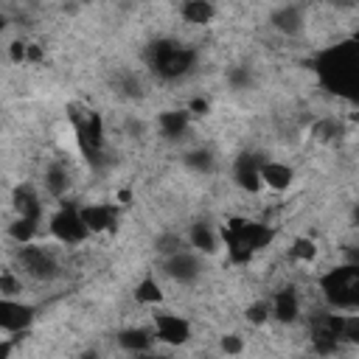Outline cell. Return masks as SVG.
I'll return each instance as SVG.
<instances>
[{
	"mask_svg": "<svg viewBox=\"0 0 359 359\" xmlns=\"http://www.w3.org/2000/svg\"><path fill=\"white\" fill-rule=\"evenodd\" d=\"M166 273H169V278H174V281H180V284H194L197 278H199V259L194 256V253H177V256H171V259H166Z\"/></svg>",
	"mask_w": 359,
	"mask_h": 359,
	"instance_id": "10",
	"label": "cell"
},
{
	"mask_svg": "<svg viewBox=\"0 0 359 359\" xmlns=\"http://www.w3.org/2000/svg\"><path fill=\"white\" fill-rule=\"evenodd\" d=\"M213 15H216V9L208 0H188V3H183V17L188 23H211Z\"/></svg>",
	"mask_w": 359,
	"mask_h": 359,
	"instance_id": "19",
	"label": "cell"
},
{
	"mask_svg": "<svg viewBox=\"0 0 359 359\" xmlns=\"http://www.w3.org/2000/svg\"><path fill=\"white\" fill-rule=\"evenodd\" d=\"M230 84L236 90H247L253 84V73L247 68H236V70H230Z\"/></svg>",
	"mask_w": 359,
	"mask_h": 359,
	"instance_id": "28",
	"label": "cell"
},
{
	"mask_svg": "<svg viewBox=\"0 0 359 359\" xmlns=\"http://www.w3.org/2000/svg\"><path fill=\"white\" fill-rule=\"evenodd\" d=\"M314 70L326 90L359 104V43H342L317 56Z\"/></svg>",
	"mask_w": 359,
	"mask_h": 359,
	"instance_id": "1",
	"label": "cell"
},
{
	"mask_svg": "<svg viewBox=\"0 0 359 359\" xmlns=\"http://www.w3.org/2000/svg\"><path fill=\"white\" fill-rule=\"evenodd\" d=\"M34 320V309L31 306H23L12 298H3L0 300V328L6 334H17V331H26Z\"/></svg>",
	"mask_w": 359,
	"mask_h": 359,
	"instance_id": "7",
	"label": "cell"
},
{
	"mask_svg": "<svg viewBox=\"0 0 359 359\" xmlns=\"http://www.w3.org/2000/svg\"><path fill=\"white\" fill-rule=\"evenodd\" d=\"M188 242H191V247L194 250H199V253H216V236H213V230H211V224L208 222H197V224H191V233H188Z\"/></svg>",
	"mask_w": 359,
	"mask_h": 359,
	"instance_id": "17",
	"label": "cell"
},
{
	"mask_svg": "<svg viewBox=\"0 0 359 359\" xmlns=\"http://www.w3.org/2000/svg\"><path fill=\"white\" fill-rule=\"evenodd\" d=\"M185 166L197 174H211L213 171V155L208 149H194L185 155Z\"/></svg>",
	"mask_w": 359,
	"mask_h": 359,
	"instance_id": "21",
	"label": "cell"
},
{
	"mask_svg": "<svg viewBox=\"0 0 359 359\" xmlns=\"http://www.w3.org/2000/svg\"><path fill=\"white\" fill-rule=\"evenodd\" d=\"M158 253H163L166 259H171L177 253H185V242H183L180 236H174V233H166V236L158 238Z\"/></svg>",
	"mask_w": 359,
	"mask_h": 359,
	"instance_id": "25",
	"label": "cell"
},
{
	"mask_svg": "<svg viewBox=\"0 0 359 359\" xmlns=\"http://www.w3.org/2000/svg\"><path fill=\"white\" fill-rule=\"evenodd\" d=\"M135 300H138V303H160V300H163L160 284H158L155 278H144V281L135 287Z\"/></svg>",
	"mask_w": 359,
	"mask_h": 359,
	"instance_id": "22",
	"label": "cell"
},
{
	"mask_svg": "<svg viewBox=\"0 0 359 359\" xmlns=\"http://www.w3.org/2000/svg\"><path fill=\"white\" fill-rule=\"evenodd\" d=\"M320 289L326 292L331 306L359 312V267L356 264H345L339 270L326 273L320 281Z\"/></svg>",
	"mask_w": 359,
	"mask_h": 359,
	"instance_id": "3",
	"label": "cell"
},
{
	"mask_svg": "<svg viewBox=\"0 0 359 359\" xmlns=\"http://www.w3.org/2000/svg\"><path fill=\"white\" fill-rule=\"evenodd\" d=\"M342 339L345 342H359V314H345V320H342Z\"/></svg>",
	"mask_w": 359,
	"mask_h": 359,
	"instance_id": "27",
	"label": "cell"
},
{
	"mask_svg": "<svg viewBox=\"0 0 359 359\" xmlns=\"http://www.w3.org/2000/svg\"><path fill=\"white\" fill-rule=\"evenodd\" d=\"M224 245H227V253H230V259L236 261V264H247L250 261V256H253V250L250 247H245L238 238L230 233V230H224Z\"/></svg>",
	"mask_w": 359,
	"mask_h": 359,
	"instance_id": "23",
	"label": "cell"
},
{
	"mask_svg": "<svg viewBox=\"0 0 359 359\" xmlns=\"http://www.w3.org/2000/svg\"><path fill=\"white\" fill-rule=\"evenodd\" d=\"M273 26L281 34H298L303 29V9L300 6H281L273 15Z\"/></svg>",
	"mask_w": 359,
	"mask_h": 359,
	"instance_id": "14",
	"label": "cell"
},
{
	"mask_svg": "<svg viewBox=\"0 0 359 359\" xmlns=\"http://www.w3.org/2000/svg\"><path fill=\"white\" fill-rule=\"evenodd\" d=\"M68 185H70V180H68V171L62 166H51L45 171V188L51 197H62L68 191Z\"/></svg>",
	"mask_w": 359,
	"mask_h": 359,
	"instance_id": "20",
	"label": "cell"
},
{
	"mask_svg": "<svg viewBox=\"0 0 359 359\" xmlns=\"http://www.w3.org/2000/svg\"><path fill=\"white\" fill-rule=\"evenodd\" d=\"M26 59H34V62H40L43 59V51L40 48H34V45H29V56Z\"/></svg>",
	"mask_w": 359,
	"mask_h": 359,
	"instance_id": "36",
	"label": "cell"
},
{
	"mask_svg": "<svg viewBox=\"0 0 359 359\" xmlns=\"http://www.w3.org/2000/svg\"><path fill=\"white\" fill-rule=\"evenodd\" d=\"M188 112L205 115V112H208V101H205V98H194V101H191V107H188Z\"/></svg>",
	"mask_w": 359,
	"mask_h": 359,
	"instance_id": "34",
	"label": "cell"
},
{
	"mask_svg": "<svg viewBox=\"0 0 359 359\" xmlns=\"http://www.w3.org/2000/svg\"><path fill=\"white\" fill-rule=\"evenodd\" d=\"M292 169L284 166V163H275V160H264L261 166V183L270 185L273 191H287L292 185Z\"/></svg>",
	"mask_w": 359,
	"mask_h": 359,
	"instance_id": "12",
	"label": "cell"
},
{
	"mask_svg": "<svg viewBox=\"0 0 359 359\" xmlns=\"http://www.w3.org/2000/svg\"><path fill=\"white\" fill-rule=\"evenodd\" d=\"M144 56H146V65L166 82H177L188 76L197 65V54L177 40H155Z\"/></svg>",
	"mask_w": 359,
	"mask_h": 359,
	"instance_id": "2",
	"label": "cell"
},
{
	"mask_svg": "<svg viewBox=\"0 0 359 359\" xmlns=\"http://www.w3.org/2000/svg\"><path fill=\"white\" fill-rule=\"evenodd\" d=\"M188 118H191V112L188 109H169V112H163L160 118H158V127H160V132L166 135V138H180L185 130H188Z\"/></svg>",
	"mask_w": 359,
	"mask_h": 359,
	"instance_id": "13",
	"label": "cell"
},
{
	"mask_svg": "<svg viewBox=\"0 0 359 359\" xmlns=\"http://www.w3.org/2000/svg\"><path fill=\"white\" fill-rule=\"evenodd\" d=\"M353 40H356V43H359V31H356V37H353Z\"/></svg>",
	"mask_w": 359,
	"mask_h": 359,
	"instance_id": "40",
	"label": "cell"
},
{
	"mask_svg": "<svg viewBox=\"0 0 359 359\" xmlns=\"http://www.w3.org/2000/svg\"><path fill=\"white\" fill-rule=\"evenodd\" d=\"M353 219H356V224H359V205H356V211H353Z\"/></svg>",
	"mask_w": 359,
	"mask_h": 359,
	"instance_id": "39",
	"label": "cell"
},
{
	"mask_svg": "<svg viewBox=\"0 0 359 359\" xmlns=\"http://www.w3.org/2000/svg\"><path fill=\"white\" fill-rule=\"evenodd\" d=\"M15 205L20 211L23 219H31V222H40V213H43V205L37 199V194L31 191V185H20L15 191Z\"/></svg>",
	"mask_w": 359,
	"mask_h": 359,
	"instance_id": "15",
	"label": "cell"
},
{
	"mask_svg": "<svg viewBox=\"0 0 359 359\" xmlns=\"http://www.w3.org/2000/svg\"><path fill=\"white\" fill-rule=\"evenodd\" d=\"M261 166L264 160L256 158V155H242L236 160L233 166V180L238 188H245V191H259L264 183H261Z\"/></svg>",
	"mask_w": 359,
	"mask_h": 359,
	"instance_id": "8",
	"label": "cell"
},
{
	"mask_svg": "<svg viewBox=\"0 0 359 359\" xmlns=\"http://www.w3.org/2000/svg\"><path fill=\"white\" fill-rule=\"evenodd\" d=\"M295 261H314V256H317V247H314V242L312 238H298V242L292 245V253H289Z\"/></svg>",
	"mask_w": 359,
	"mask_h": 359,
	"instance_id": "26",
	"label": "cell"
},
{
	"mask_svg": "<svg viewBox=\"0 0 359 359\" xmlns=\"http://www.w3.org/2000/svg\"><path fill=\"white\" fill-rule=\"evenodd\" d=\"M155 328H158V337L169 345H183L191 337L188 320H183L177 314H155Z\"/></svg>",
	"mask_w": 359,
	"mask_h": 359,
	"instance_id": "9",
	"label": "cell"
},
{
	"mask_svg": "<svg viewBox=\"0 0 359 359\" xmlns=\"http://www.w3.org/2000/svg\"><path fill=\"white\" fill-rule=\"evenodd\" d=\"M242 348H245V342H242V337H238V334H227V337H222V351H224V353L236 356V353H242Z\"/></svg>",
	"mask_w": 359,
	"mask_h": 359,
	"instance_id": "31",
	"label": "cell"
},
{
	"mask_svg": "<svg viewBox=\"0 0 359 359\" xmlns=\"http://www.w3.org/2000/svg\"><path fill=\"white\" fill-rule=\"evenodd\" d=\"M51 233L65 245H79L87 238L90 227L84 224L82 219V208H73V205H65L54 219H51Z\"/></svg>",
	"mask_w": 359,
	"mask_h": 359,
	"instance_id": "4",
	"label": "cell"
},
{
	"mask_svg": "<svg viewBox=\"0 0 359 359\" xmlns=\"http://www.w3.org/2000/svg\"><path fill=\"white\" fill-rule=\"evenodd\" d=\"M17 261H20V267H23L31 278H37V281H51V278L59 273L56 259H54L45 247H31V245H26V247L17 253Z\"/></svg>",
	"mask_w": 359,
	"mask_h": 359,
	"instance_id": "5",
	"label": "cell"
},
{
	"mask_svg": "<svg viewBox=\"0 0 359 359\" xmlns=\"http://www.w3.org/2000/svg\"><path fill=\"white\" fill-rule=\"evenodd\" d=\"M23 287H20V281L6 270L3 275H0V292H3V298H15L17 292H20Z\"/></svg>",
	"mask_w": 359,
	"mask_h": 359,
	"instance_id": "29",
	"label": "cell"
},
{
	"mask_svg": "<svg viewBox=\"0 0 359 359\" xmlns=\"http://www.w3.org/2000/svg\"><path fill=\"white\" fill-rule=\"evenodd\" d=\"M227 230H230V233H233V236H236L245 247H250L253 253H256V250H261V247H267V245L273 242V230H270V227H264V224H259V222L233 219Z\"/></svg>",
	"mask_w": 359,
	"mask_h": 359,
	"instance_id": "6",
	"label": "cell"
},
{
	"mask_svg": "<svg viewBox=\"0 0 359 359\" xmlns=\"http://www.w3.org/2000/svg\"><path fill=\"white\" fill-rule=\"evenodd\" d=\"M267 317H270V303H264V300L247 309V320H250V323H264Z\"/></svg>",
	"mask_w": 359,
	"mask_h": 359,
	"instance_id": "32",
	"label": "cell"
},
{
	"mask_svg": "<svg viewBox=\"0 0 359 359\" xmlns=\"http://www.w3.org/2000/svg\"><path fill=\"white\" fill-rule=\"evenodd\" d=\"M82 359H98V356H96V353H84Z\"/></svg>",
	"mask_w": 359,
	"mask_h": 359,
	"instance_id": "38",
	"label": "cell"
},
{
	"mask_svg": "<svg viewBox=\"0 0 359 359\" xmlns=\"http://www.w3.org/2000/svg\"><path fill=\"white\" fill-rule=\"evenodd\" d=\"M29 56V45L23 43H12V62H23Z\"/></svg>",
	"mask_w": 359,
	"mask_h": 359,
	"instance_id": "33",
	"label": "cell"
},
{
	"mask_svg": "<svg viewBox=\"0 0 359 359\" xmlns=\"http://www.w3.org/2000/svg\"><path fill=\"white\" fill-rule=\"evenodd\" d=\"M82 219L90 227V233H96V230H115L118 213H115L112 205H90V208H82Z\"/></svg>",
	"mask_w": 359,
	"mask_h": 359,
	"instance_id": "11",
	"label": "cell"
},
{
	"mask_svg": "<svg viewBox=\"0 0 359 359\" xmlns=\"http://www.w3.org/2000/svg\"><path fill=\"white\" fill-rule=\"evenodd\" d=\"M9 353H12V337H6L3 345H0V359H9Z\"/></svg>",
	"mask_w": 359,
	"mask_h": 359,
	"instance_id": "35",
	"label": "cell"
},
{
	"mask_svg": "<svg viewBox=\"0 0 359 359\" xmlns=\"http://www.w3.org/2000/svg\"><path fill=\"white\" fill-rule=\"evenodd\" d=\"M118 342H121V348H127L132 353H146L152 348V337L144 328H127V331H121V334H118Z\"/></svg>",
	"mask_w": 359,
	"mask_h": 359,
	"instance_id": "18",
	"label": "cell"
},
{
	"mask_svg": "<svg viewBox=\"0 0 359 359\" xmlns=\"http://www.w3.org/2000/svg\"><path fill=\"white\" fill-rule=\"evenodd\" d=\"M314 135L323 138V141H331V138L342 135V127H339L337 121H320V124L314 127Z\"/></svg>",
	"mask_w": 359,
	"mask_h": 359,
	"instance_id": "30",
	"label": "cell"
},
{
	"mask_svg": "<svg viewBox=\"0 0 359 359\" xmlns=\"http://www.w3.org/2000/svg\"><path fill=\"white\" fill-rule=\"evenodd\" d=\"M138 359H166V356H152V353H141Z\"/></svg>",
	"mask_w": 359,
	"mask_h": 359,
	"instance_id": "37",
	"label": "cell"
},
{
	"mask_svg": "<svg viewBox=\"0 0 359 359\" xmlns=\"http://www.w3.org/2000/svg\"><path fill=\"white\" fill-rule=\"evenodd\" d=\"M273 314L281 323H292L298 317V295H295V289H281L273 298Z\"/></svg>",
	"mask_w": 359,
	"mask_h": 359,
	"instance_id": "16",
	"label": "cell"
},
{
	"mask_svg": "<svg viewBox=\"0 0 359 359\" xmlns=\"http://www.w3.org/2000/svg\"><path fill=\"white\" fill-rule=\"evenodd\" d=\"M37 224L40 222H31V219H17L15 224H12V238H15V242H20V245H29L31 242V238H34V233H37Z\"/></svg>",
	"mask_w": 359,
	"mask_h": 359,
	"instance_id": "24",
	"label": "cell"
}]
</instances>
